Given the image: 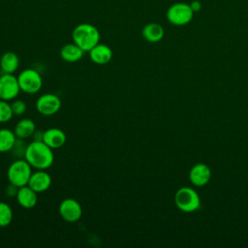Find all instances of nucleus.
I'll list each match as a JSON object with an SVG mask.
<instances>
[{
  "label": "nucleus",
  "instance_id": "f03ea898",
  "mask_svg": "<svg viewBox=\"0 0 248 248\" xmlns=\"http://www.w3.org/2000/svg\"><path fill=\"white\" fill-rule=\"evenodd\" d=\"M72 38L73 42L85 52L99 44L100 32L90 23H80L74 28Z\"/></svg>",
  "mask_w": 248,
  "mask_h": 248
},
{
  "label": "nucleus",
  "instance_id": "9b49d317",
  "mask_svg": "<svg viewBox=\"0 0 248 248\" xmlns=\"http://www.w3.org/2000/svg\"><path fill=\"white\" fill-rule=\"evenodd\" d=\"M27 185L37 193H43L50 187L51 177L45 170H38L32 172Z\"/></svg>",
  "mask_w": 248,
  "mask_h": 248
},
{
  "label": "nucleus",
  "instance_id": "2eb2a0df",
  "mask_svg": "<svg viewBox=\"0 0 248 248\" xmlns=\"http://www.w3.org/2000/svg\"><path fill=\"white\" fill-rule=\"evenodd\" d=\"M19 66V58L13 51H6L0 57V69L5 74H14Z\"/></svg>",
  "mask_w": 248,
  "mask_h": 248
},
{
  "label": "nucleus",
  "instance_id": "7ed1b4c3",
  "mask_svg": "<svg viewBox=\"0 0 248 248\" xmlns=\"http://www.w3.org/2000/svg\"><path fill=\"white\" fill-rule=\"evenodd\" d=\"M31 174L32 167L25 159L16 160L9 166L7 170L9 182L18 188L28 184Z\"/></svg>",
  "mask_w": 248,
  "mask_h": 248
},
{
  "label": "nucleus",
  "instance_id": "6ab92c4d",
  "mask_svg": "<svg viewBox=\"0 0 248 248\" xmlns=\"http://www.w3.org/2000/svg\"><path fill=\"white\" fill-rule=\"evenodd\" d=\"M16 139L14 131L7 128L0 129V152L4 153L13 150L17 140Z\"/></svg>",
  "mask_w": 248,
  "mask_h": 248
},
{
  "label": "nucleus",
  "instance_id": "4be33fe9",
  "mask_svg": "<svg viewBox=\"0 0 248 248\" xmlns=\"http://www.w3.org/2000/svg\"><path fill=\"white\" fill-rule=\"evenodd\" d=\"M11 107H12V110H13L14 115H17V116L22 115L26 111V108H27V106H26L25 102L22 101V100H15L11 104Z\"/></svg>",
  "mask_w": 248,
  "mask_h": 248
},
{
  "label": "nucleus",
  "instance_id": "dca6fc26",
  "mask_svg": "<svg viewBox=\"0 0 248 248\" xmlns=\"http://www.w3.org/2000/svg\"><path fill=\"white\" fill-rule=\"evenodd\" d=\"M83 53L84 51L75 43L64 45L60 50L61 58L69 63L78 62L82 58Z\"/></svg>",
  "mask_w": 248,
  "mask_h": 248
},
{
  "label": "nucleus",
  "instance_id": "4468645a",
  "mask_svg": "<svg viewBox=\"0 0 248 248\" xmlns=\"http://www.w3.org/2000/svg\"><path fill=\"white\" fill-rule=\"evenodd\" d=\"M89 57L93 63L105 65L111 60L112 50L108 46L99 43L89 50Z\"/></svg>",
  "mask_w": 248,
  "mask_h": 248
},
{
  "label": "nucleus",
  "instance_id": "20e7f679",
  "mask_svg": "<svg viewBox=\"0 0 248 248\" xmlns=\"http://www.w3.org/2000/svg\"><path fill=\"white\" fill-rule=\"evenodd\" d=\"M174 202L179 210L186 213L196 211L201 205L200 196L190 187L179 188L174 195Z\"/></svg>",
  "mask_w": 248,
  "mask_h": 248
},
{
  "label": "nucleus",
  "instance_id": "9d476101",
  "mask_svg": "<svg viewBox=\"0 0 248 248\" xmlns=\"http://www.w3.org/2000/svg\"><path fill=\"white\" fill-rule=\"evenodd\" d=\"M189 178L193 185L198 187L204 186L211 178V170L207 165L199 163L190 170Z\"/></svg>",
  "mask_w": 248,
  "mask_h": 248
},
{
  "label": "nucleus",
  "instance_id": "6e6552de",
  "mask_svg": "<svg viewBox=\"0 0 248 248\" xmlns=\"http://www.w3.org/2000/svg\"><path fill=\"white\" fill-rule=\"evenodd\" d=\"M61 108L60 98L52 93H46L41 95L36 102L37 110L45 116L55 114Z\"/></svg>",
  "mask_w": 248,
  "mask_h": 248
},
{
  "label": "nucleus",
  "instance_id": "ddd939ff",
  "mask_svg": "<svg viewBox=\"0 0 248 248\" xmlns=\"http://www.w3.org/2000/svg\"><path fill=\"white\" fill-rule=\"evenodd\" d=\"M37 194L38 193L28 185L19 187L16 195V202L21 207L25 209H30L37 204V202H38Z\"/></svg>",
  "mask_w": 248,
  "mask_h": 248
},
{
  "label": "nucleus",
  "instance_id": "1a4fd4ad",
  "mask_svg": "<svg viewBox=\"0 0 248 248\" xmlns=\"http://www.w3.org/2000/svg\"><path fill=\"white\" fill-rule=\"evenodd\" d=\"M58 211L62 219L69 223L78 221L82 215L80 203L77 200L71 198L65 199L60 202Z\"/></svg>",
  "mask_w": 248,
  "mask_h": 248
},
{
  "label": "nucleus",
  "instance_id": "b1692460",
  "mask_svg": "<svg viewBox=\"0 0 248 248\" xmlns=\"http://www.w3.org/2000/svg\"><path fill=\"white\" fill-rule=\"evenodd\" d=\"M17 190H18V187H16V185L10 183V184L8 185V188H7V194H8V196H10V197H12V196H15V197H16V193H17Z\"/></svg>",
  "mask_w": 248,
  "mask_h": 248
},
{
  "label": "nucleus",
  "instance_id": "aec40b11",
  "mask_svg": "<svg viewBox=\"0 0 248 248\" xmlns=\"http://www.w3.org/2000/svg\"><path fill=\"white\" fill-rule=\"evenodd\" d=\"M13 221V210L11 206L3 202H0V227L9 226Z\"/></svg>",
  "mask_w": 248,
  "mask_h": 248
},
{
  "label": "nucleus",
  "instance_id": "5701e85b",
  "mask_svg": "<svg viewBox=\"0 0 248 248\" xmlns=\"http://www.w3.org/2000/svg\"><path fill=\"white\" fill-rule=\"evenodd\" d=\"M189 5L194 13H198L202 10V2L199 0H193L191 3H189Z\"/></svg>",
  "mask_w": 248,
  "mask_h": 248
},
{
  "label": "nucleus",
  "instance_id": "f257e3e1",
  "mask_svg": "<svg viewBox=\"0 0 248 248\" xmlns=\"http://www.w3.org/2000/svg\"><path fill=\"white\" fill-rule=\"evenodd\" d=\"M52 150L43 140H34L26 146L24 159L36 170H46L54 161Z\"/></svg>",
  "mask_w": 248,
  "mask_h": 248
},
{
  "label": "nucleus",
  "instance_id": "f8f14e48",
  "mask_svg": "<svg viewBox=\"0 0 248 248\" xmlns=\"http://www.w3.org/2000/svg\"><path fill=\"white\" fill-rule=\"evenodd\" d=\"M66 134L59 128H49L43 133V141L51 149L62 147L66 142Z\"/></svg>",
  "mask_w": 248,
  "mask_h": 248
},
{
  "label": "nucleus",
  "instance_id": "f3484780",
  "mask_svg": "<svg viewBox=\"0 0 248 248\" xmlns=\"http://www.w3.org/2000/svg\"><path fill=\"white\" fill-rule=\"evenodd\" d=\"M142 37L150 43H157L160 42L165 34L164 28L159 23L151 22L146 24L141 31Z\"/></svg>",
  "mask_w": 248,
  "mask_h": 248
},
{
  "label": "nucleus",
  "instance_id": "0eeeda50",
  "mask_svg": "<svg viewBox=\"0 0 248 248\" xmlns=\"http://www.w3.org/2000/svg\"><path fill=\"white\" fill-rule=\"evenodd\" d=\"M20 91L17 77L14 74L3 73L0 76V99L5 101L15 100Z\"/></svg>",
  "mask_w": 248,
  "mask_h": 248
},
{
  "label": "nucleus",
  "instance_id": "39448f33",
  "mask_svg": "<svg viewBox=\"0 0 248 248\" xmlns=\"http://www.w3.org/2000/svg\"><path fill=\"white\" fill-rule=\"evenodd\" d=\"M194 12L190 5L183 2L174 3L167 10V19L173 25L183 26L188 24L194 16Z\"/></svg>",
  "mask_w": 248,
  "mask_h": 248
},
{
  "label": "nucleus",
  "instance_id": "423d86ee",
  "mask_svg": "<svg viewBox=\"0 0 248 248\" xmlns=\"http://www.w3.org/2000/svg\"><path fill=\"white\" fill-rule=\"evenodd\" d=\"M20 91L27 94H35L39 92L43 85V78L39 72L34 69H25L17 77Z\"/></svg>",
  "mask_w": 248,
  "mask_h": 248
},
{
  "label": "nucleus",
  "instance_id": "412c9836",
  "mask_svg": "<svg viewBox=\"0 0 248 248\" xmlns=\"http://www.w3.org/2000/svg\"><path fill=\"white\" fill-rule=\"evenodd\" d=\"M14 113L12 110L11 104L8 101L0 99V123L8 122L12 119Z\"/></svg>",
  "mask_w": 248,
  "mask_h": 248
},
{
  "label": "nucleus",
  "instance_id": "a211bd4d",
  "mask_svg": "<svg viewBox=\"0 0 248 248\" xmlns=\"http://www.w3.org/2000/svg\"><path fill=\"white\" fill-rule=\"evenodd\" d=\"M35 131H36L35 122L29 118L20 119L16 123L15 130H14L16 138L20 139V140L27 139V138L33 136Z\"/></svg>",
  "mask_w": 248,
  "mask_h": 248
}]
</instances>
